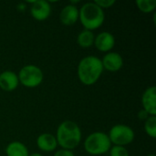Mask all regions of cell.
I'll list each match as a JSON object with an SVG mask.
<instances>
[{
	"label": "cell",
	"mask_w": 156,
	"mask_h": 156,
	"mask_svg": "<svg viewBox=\"0 0 156 156\" xmlns=\"http://www.w3.org/2000/svg\"><path fill=\"white\" fill-rule=\"evenodd\" d=\"M55 137L61 149L72 151L80 145L82 134L80 126L75 122L64 121L58 125Z\"/></svg>",
	"instance_id": "1"
},
{
	"label": "cell",
	"mask_w": 156,
	"mask_h": 156,
	"mask_svg": "<svg viewBox=\"0 0 156 156\" xmlns=\"http://www.w3.org/2000/svg\"><path fill=\"white\" fill-rule=\"evenodd\" d=\"M103 70L101 58L96 56H87L79 62L78 77L82 84L90 86L100 80Z\"/></svg>",
	"instance_id": "2"
},
{
	"label": "cell",
	"mask_w": 156,
	"mask_h": 156,
	"mask_svg": "<svg viewBox=\"0 0 156 156\" xmlns=\"http://www.w3.org/2000/svg\"><path fill=\"white\" fill-rule=\"evenodd\" d=\"M79 20L87 30L92 31L98 29L104 23V11L94 2L85 3L79 9Z\"/></svg>",
	"instance_id": "3"
},
{
	"label": "cell",
	"mask_w": 156,
	"mask_h": 156,
	"mask_svg": "<svg viewBox=\"0 0 156 156\" xmlns=\"http://www.w3.org/2000/svg\"><path fill=\"white\" fill-rule=\"evenodd\" d=\"M112 145L108 134L102 132H94L84 141V149L90 155H102L110 151Z\"/></svg>",
	"instance_id": "4"
},
{
	"label": "cell",
	"mask_w": 156,
	"mask_h": 156,
	"mask_svg": "<svg viewBox=\"0 0 156 156\" xmlns=\"http://www.w3.org/2000/svg\"><path fill=\"white\" fill-rule=\"evenodd\" d=\"M19 83L26 88L33 89L39 86L44 79L42 70L36 65L24 66L17 74Z\"/></svg>",
	"instance_id": "5"
},
{
	"label": "cell",
	"mask_w": 156,
	"mask_h": 156,
	"mask_svg": "<svg viewBox=\"0 0 156 156\" xmlns=\"http://www.w3.org/2000/svg\"><path fill=\"white\" fill-rule=\"evenodd\" d=\"M108 136L112 144L125 147L133 142L135 134L130 126L125 124H116L110 130Z\"/></svg>",
	"instance_id": "6"
},
{
	"label": "cell",
	"mask_w": 156,
	"mask_h": 156,
	"mask_svg": "<svg viewBox=\"0 0 156 156\" xmlns=\"http://www.w3.org/2000/svg\"><path fill=\"white\" fill-rule=\"evenodd\" d=\"M31 16L37 21H44L51 14V5L49 2L46 0H35L32 1L30 8Z\"/></svg>",
	"instance_id": "7"
},
{
	"label": "cell",
	"mask_w": 156,
	"mask_h": 156,
	"mask_svg": "<svg viewBox=\"0 0 156 156\" xmlns=\"http://www.w3.org/2000/svg\"><path fill=\"white\" fill-rule=\"evenodd\" d=\"M101 60L103 69H106L111 72H116L120 70L123 66L122 57L119 53L113 51L106 53Z\"/></svg>",
	"instance_id": "8"
},
{
	"label": "cell",
	"mask_w": 156,
	"mask_h": 156,
	"mask_svg": "<svg viewBox=\"0 0 156 156\" xmlns=\"http://www.w3.org/2000/svg\"><path fill=\"white\" fill-rule=\"evenodd\" d=\"M93 45L99 51L108 53L115 46V37L112 33L103 31L95 37Z\"/></svg>",
	"instance_id": "9"
},
{
	"label": "cell",
	"mask_w": 156,
	"mask_h": 156,
	"mask_svg": "<svg viewBox=\"0 0 156 156\" xmlns=\"http://www.w3.org/2000/svg\"><path fill=\"white\" fill-rule=\"evenodd\" d=\"M143 109L148 112L150 116H156V88L151 86L147 88L142 96Z\"/></svg>",
	"instance_id": "10"
},
{
	"label": "cell",
	"mask_w": 156,
	"mask_h": 156,
	"mask_svg": "<svg viewBox=\"0 0 156 156\" xmlns=\"http://www.w3.org/2000/svg\"><path fill=\"white\" fill-rule=\"evenodd\" d=\"M19 85L17 74L11 70L0 73V89L5 91H13Z\"/></svg>",
	"instance_id": "11"
},
{
	"label": "cell",
	"mask_w": 156,
	"mask_h": 156,
	"mask_svg": "<svg viewBox=\"0 0 156 156\" xmlns=\"http://www.w3.org/2000/svg\"><path fill=\"white\" fill-rule=\"evenodd\" d=\"M60 22L65 26H72L79 20V9L75 5H65L59 14Z\"/></svg>",
	"instance_id": "12"
},
{
	"label": "cell",
	"mask_w": 156,
	"mask_h": 156,
	"mask_svg": "<svg viewBox=\"0 0 156 156\" xmlns=\"http://www.w3.org/2000/svg\"><path fill=\"white\" fill-rule=\"evenodd\" d=\"M37 146L42 152L50 153L57 149L58 142L53 134L46 133L40 134L37 138Z\"/></svg>",
	"instance_id": "13"
},
{
	"label": "cell",
	"mask_w": 156,
	"mask_h": 156,
	"mask_svg": "<svg viewBox=\"0 0 156 156\" xmlns=\"http://www.w3.org/2000/svg\"><path fill=\"white\" fill-rule=\"evenodd\" d=\"M6 156H28L27 147L21 142H12L5 148Z\"/></svg>",
	"instance_id": "14"
},
{
	"label": "cell",
	"mask_w": 156,
	"mask_h": 156,
	"mask_svg": "<svg viewBox=\"0 0 156 156\" xmlns=\"http://www.w3.org/2000/svg\"><path fill=\"white\" fill-rule=\"evenodd\" d=\"M94 39H95V36L93 32L87 29H83L77 37V42L79 46L84 48H90L91 46H93Z\"/></svg>",
	"instance_id": "15"
},
{
	"label": "cell",
	"mask_w": 156,
	"mask_h": 156,
	"mask_svg": "<svg viewBox=\"0 0 156 156\" xmlns=\"http://www.w3.org/2000/svg\"><path fill=\"white\" fill-rule=\"evenodd\" d=\"M136 5L141 12L149 14L155 10L156 0H137Z\"/></svg>",
	"instance_id": "16"
},
{
	"label": "cell",
	"mask_w": 156,
	"mask_h": 156,
	"mask_svg": "<svg viewBox=\"0 0 156 156\" xmlns=\"http://www.w3.org/2000/svg\"><path fill=\"white\" fill-rule=\"evenodd\" d=\"M144 131L148 136L154 139L156 137V116H149L144 122Z\"/></svg>",
	"instance_id": "17"
},
{
	"label": "cell",
	"mask_w": 156,
	"mask_h": 156,
	"mask_svg": "<svg viewBox=\"0 0 156 156\" xmlns=\"http://www.w3.org/2000/svg\"><path fill=\"white\" fill-rule=\"evenodd\" d=\"M110 156H130L128 150L123 146H116L113 145L111 147L109 151Z\"/></svg>",
	"instance_id": "18"
},
{
	"label": "cell",
	"mask_w": 156,
	"mask_h": 156,
	"mask_svg": "<svg viewBox=\"0 0 156 156\" xmlns=\"http://www.w3.org/2000/svg\"><path fill=\"white\" fill-rule=\"evenodd\" d=\"M94 3L103 10V9L112 7L116 3V1L115 0H95Z\"/></svg>",
	"instance_id": "19"
},
{
	"label": "cell",
	"mask_w": 156,
	"mask_h": 156,
	"mask_svg": "<svg viewBox=\"0 0 156 156\" xmlns=\"http://www.w3.org/2000/svg\"><path fill=\"white\" fill-rule=\"evenodd\" d=\"M54 156H75L74 153L72 151L69 150H65V149H60L58 151H57Z\"/></svg>",
	"instance_id": "20"
},
{
	"label": "cell",
	"mask_w": 156,
	"mask_h": 156,
	"mask_svg": "<svg viewBox=\"0 0 156 156\" xmlns=\"http://www.w3.org/2000/svg\"><path fill=\"white\" fill-rule=\"evenodd\" d=\"M138 119L139 120H141V121H146L148 118H149V114H148V112H145L144 109H142L139 112H138Z\"/></svg>",
	"instance_id": "21"
},
{
	"label": "cell",
	"mask_w": 156,
	"mask_h": 156,
	"mask_svg": "<svg viewBox=\"0 0 156 156\" xmlns=\"http://www.w3.org/2000/svg\"><path fill=\"white\" fill-rule=\"evenodd\" d=\"M28 156H43V155H42V154H38V153H33V154H29Z\"/></svg>",
	"instance_id": "22"
},
{
	"label": "cell",
	"mask_w": 156,
	"mask_h": 156,
	"mask_svg": "<svg viewBox=\"0 0 156 156\" xmlns=\"http://www.w3.org/2000/svg\"><path fill=\"white\" fill-rule=\"evenodd\" d=\"M147 156H155V155H154V154H148V155H147Z\"/></svg>",
	"instance_id": "23"
}]
</instances>
